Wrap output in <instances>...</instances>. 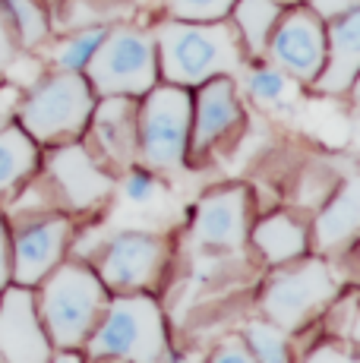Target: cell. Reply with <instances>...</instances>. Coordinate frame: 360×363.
Instances as JSON below:
<instances>
[{"mask_svg": "<svg viewBox=\"0 0 360 363\" xmlns=\"http://www.w3.org/2000/svg\"><path fill=\"white\" fill-rule=\"evenodd\" d=\"M162 73L174 86H199L212 76L237 73L240 45L231 26L218 23H164L155 32Z\"/></svg>", "mask_w": 360, "mask_h": 363, "instance_id": "cell-1", "label": "cell"}, {"mask_svg": "<svg viewBox=\"0 0 360 363\" xmlns=\"http://www.w3.org/2000/svg\"><path fill=\"white\" fill-rule=\"evenodd\" d=\"M41 294V319L57 347H79L99 325L108 291L82 265H54Z\"/></svg>", "mask_w": 360, "mask_h": 363, "instance_id": "cell-2", "label": "cell"}, {"mask_svg": "<svg viewBox=\"0 0 360 363\" xmlns=\"http://www.w3.org/2000/svg\"><path fill=\"white\" fill-rule=\"evenodd\" d=\"M92 357H120L152 363L164 357V323L162 310L149 297H117L108 306L99 329L89 335Z\"/></svg>", "mask_w": 360, "mask_h": 363, "instance_id": "cell-3", "label": "cell"}, {"mask_svg": "<svg viewBox=\"0 0 360 363\" xmlns=\"http://www.w3.org/2000/svg\"><path fill=\"white\" fill-rule=\"evenodd\" d=\"M89 89L105 95H145L158 79L155 38L136 29H114L86 64Z\"/></svg>", "mask_w": 360, "mask_h": 363, "instance_id": "cell-4", "label": "cell"}, {"mask_svg": "<svg viewBox=\"0 0 360 363\" xmlns=\"http://www.w3.org/2000/svg\"><path fill=\"white\" fill-rule=\"evenodd\" d=\"M95 108L92 89L79 73H57L38 86L19 108V123L38 143H57L73 139L89 123Z\"/></svg>", "mask_w": 360, "mask_h": 363, "instance_id": "cell-5", "label": "cell"}, {"mask_svg": "<svg viewBox=\"0 0 360 363\" xmlns=\"http://www.w3.org/2000/svg\"><path fill=\"white\" fill-rule=\"evenodd\" d=\"M190 117L193 101L184 86H152L145 92L142 117H140V136L136 145L142 152V162L158 171L177 167L190 145Z\"/></svg>", "mask_w": 360, "mask_h": 363, "instance_id": "cell-6", "label": "cell"}, {"mask_svg": "<svg viewBox=\"0 0 360 363\" xmlns=\"http://www.w3.org/2000/svg\"><path fill=\"white\" fill-rule=\"evenodd\" d=\"M332 294H335V284L325 262H307L275 278L262 297V306L279 329H297L313 316V310L332 300Z\"/></svg>", "mask_w": 360, "mask_h": 363, "instance_id": "cell-7", "label": "cell"}, {"mask_svg": "<svg viewBox=\"0 0 360 363\" xmlns=\"http://www.w3.org/2000/svg\"><path fill=\"white\" fill-rule=\"evenodd\" d=\"M269 54L275 64L297 79H316L325 64V32L320 16L310 10H291L275 29Z\"/></svg>", "mask_w": 360, "mask_h": 363, "instance_id": "cell-8", "label": "cell"}, {"mask_svg": "<svg viewBox=\"0 0 360 363\" xmlns=\"http://www.w3.org/2000/svg\"><path fill=\"white\" fill-rule=\"evenodd\" d=\"M164 259V247L158 237L140 234V231H127L117 234L108 243L105 256H101V284L114 291H136L145 284L155 281L158 269Z\"/></svg>", "mask_w": 360, "mask_h": 363, "instance_id": "cell-9", "label": "cell"}, {"mask_svg": "<svg viewBox=\"0 0 360 363\" xmlns=\"http://www.w3.org/2000/svg\"><path fill=\"white\" fill-rule=\"evenodd\" d=\"M0 357L13 363H41L51 357L45 329L35 316V300L23 284L0 291Z\"/></svg>", "mask_w": 360, "mask_h": 363, "instance_id": "cell-10", "label": "cell"}, {"mask_svg": "<svg viewBox=\"0 0 360 363\" xmlns=\"http://www.w3.org/2000/svg\"><path fill=\"white\" fill-rule=\"evenodd\" d=\"M67 237H70L67 218H45V221H38V225L19 231L16 250H13V269H10L16 284H23V288L38 284L41 278L60 262Z\"/></svg>", "mask_w": 360, "mask_h": 363, "instance_id": "cell-11", "label": "cell"}, {"mask_svg": "<svg viewBox=\"0 0 360 363\" xmlns=\"http://www.w3.org/2000/svg\"><path fill=\"white\" fill-rule=\"evenodd\" d=\"M51 174L60 184L64 196L70 199L73 208H89L95 202H101L111 193V177L101 171L99 164L89 158L86 149L79 145H67V149H57L51 158Z\"/></svg>", "mask_w": 360, "mask_h": 363, "instance_id": "cell-12", "label": "cell"}, {"mask_svg": "<svg viewBox=\"0 0 360 363\" xmlns=\"http://www.w3.org/2000/svg\"><path fill=\"white\" fill-rule=\"evenodd\" d=\"M196 240L206 247H240L247 234V196L244 190H221L199 202Z\"/></svg>", "mask_w": 360, "mask_h": 363, "instance_id": "cell-13", "label": "cell"}, {"mask_svg": "<svg viewBox=\"0 0 360 363\" xmlns=\"http://www.w3.org/2000/svg\"><path fill=\"white\" fill-rule=\"evenodd\" d=\"M237 117H240V104H237V92H234V82L225 79V76L206 79L196 101V130H193V143L186 149L206 152L237 123Z\"/></svg>", "mask_w": 360, "mask_h": 363, "instance_id": "cell-14", "label": "cell"}, {"mask_svg": "<svg viewBox=\"0 0 360 363\" xmlns=\"http://www.w3.org/2000/svg\"><path fill=\"white\" fill-rule=\"evenodd\" d=\"M360 16L357 10L344 13L332 23L329 32V60H325V69H320L316 76V86L322 92H348L357 79V67H360Z\"/></svg>", "mask_w": 360, "mask_h": 363, "instance_id": "cell-15", "label": "cell"}, {"mask_svg": "<svg viewBox=\"0 0 360 363\" xmlns=\"http://www.w3.org/2000/svg\"><path fill=\"white\" fill-rule=\"evenodd\" d=\"M95 139L108 158L117 164H130L136 155V108L130 95H105L99 108H92Z\"/></svg>", "mask_w": 360, "mask_h": 363, "instance_id": "cell-16", "label": "cell"}, {"mask_svg": "<svg viewBox=\"0 0 360 363\" xmlns=\"http://www.w3.org/2000/svg\"><path fill=\"white\" fill-rule=\"evenodd\" d=\"M357 218H360L357 180L351 177L342 186V193L332 199V206L320 215V221H316V243H320V250H342L344 243L354 240Z\"/></svg>", "mask_w": 360, "mask_h": 363, "instance_id": "cell-17", "label": "cell"}, {"mask_svg": "<svg viewBox=\"0 0 360 363\" xmlns=\"http://www.w3.org/2000/svg\"><path fill=\"white\" fill-rule=\"evenodd\" d=\"M253 240H256V247H259V253L275 265L297 259V256L307 250V234H303V228L297 225L294 218H288V215H272V218L259 221L253 231Z\"/></svg>", "mask_w": 360, "mask_h": 363, "instance_id": "cell-18", "label": "cell"}, {"mask_svg": "<svg viewBox=\"0 0 360 363\" xmlns=\"http://www.w3.org/2000/svg\"><path fill=\"white\" fill-rule=\"evenodd\" d=\"M35 158H38L35 143L23 127L0 130V193L16 186L35 167Z\"/></svg>", "mask_w": 360, "mask_h": 363, "instance_id": "cell-19", "label": "cell"}, {"mask_svg": "<svg viewBox=\"0 0 360 363\" xmlns=\"http://www.w3.org/2000/svg\"><path fill=\"white\" fill-rule=\"evenodd\" d=\"M234 19H237V32L244 35L247 48L259 54L266 48L269 35H272L275 23L281 19L279 0H234Z\"/></svg>", "mask_w": 360, "mask_h": 363, "instance_id": "cell-20", "label": "cell"}, {"mask_svg": "<svg viewBox=\"0 0 360 363\" xmlns=\"http://www.w3.org/2000/svg\"><path fill=\"white\" fill-rule=\"evenodd\" d=\"M108 29L105 26H95V29H79L76 35L64 41V45L54 51V60H57L60 69H67V73H79V69H86V64L92 60V54L99 51V45L105 41Z\"/></svg>", "mask_w": 360, "mask_h": 363, "instance_id": "cell-21", "label": "cell"}, {"mask_svg": "<svg viewBox=\"0 0 360 363\" xmlns=\"http://www.w3.org/2000/svg\"><path fill=\"white\" fill-rule=\"evenodd\" d=\"M10 13V23L23 45H41L47 38V16L38 0H0Z\"/></svg>", "mask_w": 360, "mask_h": 363, "instance_id": "cell-22", "label": "cell"}, {"mask_svg": "<svg viewBox=\"0 0 360 363\" xmlns=\"http://www.w3.org/2000/svg\"><path fill=\"white\" fill-rule=\"evenodd\" d=\"M234 0H168V10L184 23H218L231 13Z\"/></svg>", "mask_w": 360, "mask_h": 363, "instance_id": "cell-23", "label": "cell"}, {"mask_svg": "<svg viewBox=\"0 0 360 363\" xmlns=\"http://www.w3.org/2000/svg\"><path fill=\"white\" fill-rule=\"evenodd\" d=\"M247 341L253 347V357L269 360V363H285L288 360V347H285V332L279 325H266V323H253L247 332Z\"/></svg>", "mask_w": 360, "mask_h": 363, "instance_id": "cell-24", "label": "cell"}, {"mask_svg": "<svg viewBox=\"0 0 360 363\" xmlns=\"http://www.w3.org/2000/svg\"><path fill=\"white\" fill-rule=\"evenodd\" d=\"M288 86L291 82L279 69H253V73L247 76V89H250V95L256 101H279L281 95L288 92Z\"/></svg>", "mask_w": 360, "mask_h": 363, "instance_id": "cell-25", "label": "cell"}, {"mask_svg": "<svg viewBox=\"0 0 360 363\" xmlns=\"http://www.w3.org/2000/svg\"><path fill=\"white\" fill-rule=\"evenodd\" d=\"M123 196L133 202V206H149L158 196V180L145 171H133L123 180Z\"/></svg>", "mask_w": 360, "mask_h": 363, "instance_id": "cell-26", "label": "cell"}, {"mask_svg": "<svg viewBox=\"0 0 360 363\" xmlns=\"http://www.w3.org/2000/svg\"><path fill=\"white\" fill-rule=\"evenodd\" d=\"M13 51H16V45H13V23L6 6L0 4V67L13 64Z\"/></svg>", "mask_w": 360, "mask_h": 363, "instance_id": "cell-27", "label": "cell"}, {"mask_svg": "<svg viewBox=\"0 0 360 363\" xmlns=\"http://www.w3.org/2000/svg\"><path fill=\"white\" fill-rule=\"evenodd\" d=\"M360 0H313V13L320 19H338L344 16V13L357 10Z\"/></svg>", "mask_w": 360, "mask_h": 363, "instance_id": "cell-28", "label": "cell"}, {"mask_svg": "<svg viewBox=\"0 0 360 363\" xmlns=\"http://www.w3.org/2000/svg\"><path fill=\"white\" fill-rule=\"evenodd\" d=\"M215 360H253V351H247V347L244 345H234V341H231V345H225V347H218V351H215Z\"/></svg>", "mask_w": 360, "mask_h": 363, "instance_id": "cell-29", "label": "cell"}, {"mask_svg": "<svg viewBox=\"0 0 360 363\" xmlns=\"http://www.w3.org/2000/svg\"><path fill=\"white\" fill-rule=\"evenodd\" d=\"M6 278H10V253H6V231L0 221V291L6 288Z\"/></svg>", "mask_w": 360, "mask_h": 363, "instance_id": "cell-30", "label": "cell"}, {"mask_svg": "<svg viewBox=\"0 0 360 363\" xmlns=\"http://www.w3.org/2000/svg\"><path fill=\"white\" fill-rule=\"evenodd\" d=\"M310 360H348V354L335 351V347H322V351L310 354Z\"/></svg>", "mask_w": 360, "mask_h": 363, "instance_id": "cell-31", "label": "cell"}]
</instances>
